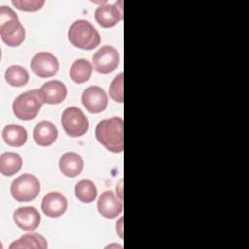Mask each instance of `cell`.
I'll return each mask as SVG.
<instances>
[{
    "label": "cell",
    "mask_w": 249,
    "mask_h": 249,
    "mask_svg": "<svg viewBox=\"0 0 249 249\" xmlns=\"http://www.w3.org/2000/svg\"><path fill=\"white\" fill-rule=\"evenodd\" d=\"M120 56L118 51L109 45L102 46L92 56L94 70L100 74H109L119 65Z\"/></svg>",
    "instance_id": "52a82bcc"
},
{
    "label": "cell",
    "mask_w": 249,
    "mask_h": 249,
    "mask_svg": "<svg viewBox=\"0 0 249 249\" xmlns=\"http://www.w3.org/2000/svg\"><path fill=\"white\" fill-rule=\"evenodd\" d=\"M61 124L64 131L71 137L84 135L89 128V121L83 111L75 106L66 108L61 116Z\"/></svg>",
    "instance_id": "8992f818"
},
{
    "label": "cell",
    "mask_w": 249,
    "mask_h": 249,
    "mask_svg": "<svg viewBox=\"0 0 249 249\" xmlns=\"http://www.w3.org/2000/svg\"><path fill=\"white\" fill-rule=\"evenodd\" d=\"M58 135L56 126L50 121H42L33 129L35 143L42 147H48L54 143Z\"/></svg>",
    "instance_id": "5bb4252c"
},
{
    "label": "cell",
    "mask_w": 249,
    "mask_h": 249,
    "mask_svg": "<svg viewBox=\"0 0 249 249\" xmlns=\"http://www.w3.org/2000/svg\"><path fill=\"white\" fill-rule=\"evenodd\" d=\"M47 247H48V243L45 237L36 232L24 234L19 239L14 241L9 246L10 249H18V248L46 249Z\"/></svg>",
    "instance_id": "d6986e66"
},
{
    "label": "cell",
    "mask_w": 249,
    "mask_h": 249,
    "mask_svg": "<svg viewBox=\"0 0 249 249\" xmlns=\"http://www.w3.org/2000/svg\"><path fill=\"white\" fill-rule=\"evenodd\" d=\"M22 167L21 157L13 152H6L0 156V171L3 175L12 176Z\"/></svg>",
    "instance_id": "ac0fdd59"
},
{
    "label": "cell",
    "mask_w": 249,
    "mask_h": 249,
    "mask_svg": "<svg viewBox=\"0 0 249 249\" xmlns=\"http://www.w3.org/2000/svg\"><path fill=\"white\" fill-rule=\"evenodd\" d=\"M39 180L30 173H24L16 178L11 184V195L19 202H27L35 199L40 193Z\"/></svg>",
    "instance_id": "5b68a950"
},
{
    "label": "cell",
    "mask_w": 249,
    "mask_h": 249,
    "mask_svg": "<svg viewBox=\"0 0 249 249\" xmlns=\"http://www.w3.org/2000/svg\"><path fill=\"white\" fill-rule=\"evenodd\" d=\"M70 43L82 50H92L100 44V35L96 28L88 20L78 19L68 29Z\"/></svg>",
    "instance_id": "3957f363"
},
{
    "label": "cell",
    "mask_w": 249,
    "mask_h": 249,
    "mask_svg": "<svg viewBox=\"0 0 249 249\" xmlns=\"http://www.w3.org/2000/svg\"><path fill=\"white\" fill-rule=\"evenodd\" d=\"M2 137L6 144L12 147H21L27 140L26 129L18 124H8L2 131Z\"/></svg>",
    "instance_id": "e0dca14e"
},
{
    "label": "cell",
    "mask_w": 249,
    "mask_h": 249,
    "mask_svg": "<svg viewBox=\"0 0 249 249\" xmlns=\"http://www.w3.org/2000/svg\"><path fill=\"white\" fill-rule=\"evenodd\" d=\"M123 73H120L118 76L114 78V80L111 83L109 93L113 100L116 102L122 103L124 100V94H123Z\"/></svg>",
    "instance_id": "603a6c76"
},
{
    "label": "cell",
    "mask_w": 249,
    "mask_h": 249,
    "mask_svg": "<svg viewBox=\"0 0 249 249\" xmlns=\"http://www.w3.org/2000/svg\"><path fill=\"white\" fill-rule=\"evenodd\" d=\"M92 66L89 61L84 58L77 59L73 62L69 70L70 78L77 84H83L90 78Z\"/></svg>",
    "instance_id": "ffe728a7"
},
{
    "label": "cell",
    "mask_w": 249,
    "mask_h": 249,
    "mask_svg": "<svg viewBox=\"0 0 249 249\" xmlns=\"http://www.w3.org/2000/svg\"><path fill=\"white\" fill-rule=\"evenodd\" d=\"M41 208L47 217L58 218L67 209V199L59 192H50L43 197Z\"/></svg>",
    "instance_id": "7c38bea8"
},
{
    "label": "cell",
    "mask_w": 249,
    "mask_h": 249,
    "mask_svg": "<svg viewBox=\"0 0 249 249\" xmlns=\"http://www.w3.org/2000/svg\"><path fill=\"white\" fill-rule=\"evenodd\" d=\"M82 103L89 113H100L108 105L107 93L97 86L87 88L82 94Z\"/></svg>",
    "instance_id": "30bf717a"
},
{
    "label": "cell",
    "mask_w": 249,
    "mask_h": 249,
    "mask_svg": "<svg viewBox=\"0 0 249 249\" xmlns=\"http://www.w3.org/2000/svg\"><path fill=\"white\" fill-rule=\"evenodd\" d=\"M13 218L19 229L27 231L36 230L41 222V216L33 206H23L16 209Z\"/></svg>",
    "instance_id": "4fadbf2b"
},
{
    "label": "cell",
    "mask_w": 249,
    "mask_h": 249,
    "mask_svg": "<svg viewBox=\"0 0 249 249\" xmlns=\"http://www.w3.org/2000/svg\"><path fill=\"white\" fill-rule=\"evenodd\" d=\"M12 4L19 9V10H22V11H26V12H35V11H38L40 10L43 5L45 4V1L43 0H13L12 1Z\"/></svg>",
    "instance_id": "cb8c5ba5"
},
{
    "label": "cell",
    "mask_w": 249,
    "mask_h": 249,
    "mask_svg": "<svg viewBox=\"0 0 249 249\" xmlns=\"http://www.w3.org/2000/svg\"><path fill=\"white\" fill-rule=\"evenodd\" d=\"M5 80L12 87H23L29 81L27 70L20 65H12L5 72Z\"/></svg>",
    "instance_id": "44dd1931"
},
{
    "label": "cell",
    "mask_w": 249,
    "mask_h": 249,
    "mask_svg": "<svg viewBox=\"0 0 249 249\" xmlns=\"http://www.w3.org/2000/svg\"><path fill=\"white\" fill-rule=\"evenodd\" d=\"M124 123L120 117L100 121L95 127L97 141L112 153L124 150Z\"/></svg>",
    "instance_id": "6da1fadb"
},
{
    "label": "cell",
    "mask_w": 249,
    "mask_h": 249,
    "mask_svg": "<svg viewBox=\"0 0 249 249\" xmlns=\"http://www.w3.org/2000/svg\"><path fill=\"white\" fill-rule=\"evenodd\" d=\"M0 35L9 47H18L25 39V29L17 14L7 6L0 7Z\"/></svg>",
    "instance_id": "7a4b0ae2"
},
{
    "label": "cell",
    "mask_w": 249,
    "mask_h": 249,
    "mask_svg": "<svg viewBox=\"0 0 249 249\" xmlns=\"http://www.w3.org/2000/svg\"><path fill=\"white\" fill-rule=\"evenodd\" d=\"M40 91L45 103L48 104H59L67 95V89L65 85L57 80H52L45 83L41 87Z\"/></svg>",
    "instance_id": "9a60e30c"
},
{
    "label": "cell",
    "mask_w": 249,
    "mask_h": 249,
    "mask_svg": "<svg viewBox=\"0 0 249 249\" xmlns=\"http://www.w3.org/2000/svg\"><path fill=\"white\" fill-rule=\"evenodd\" d=\"M97 209L102 217L114 219L121 214L123 203L121 198H119L113 191H105L98 197Z\"/></svg>",
    "instance_id": "8fae6325"
},
{
    "label": "cell",
    "mask_w": 249,
    "mask_h": 249,
    "mask_svg": "<svg viewBox=\"0 0 249 249\" xmlns=\"http://www.w3.org/2000/svg\"><path fill=\"white\" fill-rule=\"evenodd\" d=\"M94 18L96 22L104 28L115 26L123 19V1H118L113 5L98 6L94 12Z\"/></svg>",
    "instance_id": "9c48e42d"
},
{
    "label": "cell",
    "mask_w": 249,
    "mask_h": 249,
    "mask_svg": "<svg viewBox=\"0 0 249 249\" xmlns=\"http://www.w3.org/2000/svg\"><path fill=\"white\" fill-rule=\"evenodd\" d=\"M45 103L40 89H31L19 94L13 102V113L19 119L29 121L34 119Z\"/></svg>",
    "instance_id": "277c9868"
},
{
    "label": "cell",
    "mask_w": 249,
    "mask_h": 249,
    "mask_svg": "<svg viewBox=\"0 0 249 249\" xmlns=\"http://www.w3.org/2000/svg\"><path fill=\"white\" fill-rule=\"evenodd\" d=\"M84 168L82 157L74 152H67L59 159V169L67 177L78 176Z\"/></svg>",
    "instance_id": "2e32d148"
},
{
    "label": "cell",
    "mask_w": 249,
    "mask_h": 249,
    "mask_svg": "<svg viewBox=\"0 0 249 249\" xmlns=\"http://www.w3.org/2000/svg\"><path fill=\"white\" fill-rule=\"evenodd\" d=\"M30 67L33 73L38 77L49 78L57 73L59 69V62L51 53L41 52L32 57Z\"/></svg>",
    "instance_id": "ba28073f"
},
{
    "label": "cell",
    "mask_w": 249,
    "mask_h": 249,
    "mask_svg": "<svg viewBox=\"0 0 249 249\" xmlns=\"http://www.w3.org/2000/svg\"><path fill=\"white\" fill-rule=\"evenodd\" d=\"M75 195L80 201L90 203L96 198L97 189L92 181L87 179L81 180L75 186Z\"/></svg>",
    "instance_id": "7402d4cb"
}]
</instances>
